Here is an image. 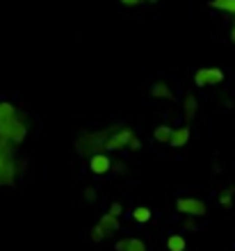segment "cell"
<instances>
[{"label": "cell", "instance_id": "cell-1", "mask_svg": "<svg viewBox=\"0 0 235 251\" xmlns=\"http://www.w3.org/2000/svg\"><path fill=\"white\" fill-rule=\"evenodd\" d=\"M224 82V71L217 66H206L194 73V85L196 87H215Z\"/></svg>", "mask_w": 235, "mask_h": 251}, {"label": "cell", "instance_id": "cell-2", "mask_svg": "<svg viewBox=\"0 0 235 251\" xmlns=\"http://www.w3.org/2000/svg\"><path fill=\"white\" fill-rule=\"evenodd\" d=\"M176 210L185 217H203L206 215V203H203L201 199H194V197H183L176 201Z\"/></svg>", "mask_w": 235, "mask_h": 251}, {"label": "cell", "instance_id": "cell-3", "mask_svg": "<svg viewBox=\"0 0 235 251\" xmlns=\"http://www.w3.org/2000/svg\"><path fill=\"white\" fill-rule=\"evenodd\" d=\"M26 137H27V126H26V121H21L19 117L9 124V128L5 130V135H0V139L12 142V144H21Z\"/></svg>", "mask_w": 235, "mask_h": 251}, {"label": "cell", "instance_id": "cell-4", "mask_svg": "<svg viewBox=\"0 0 235 251\" xmlns=\"http://www.w3.org/2000/svg\"><path fill=\"white\" fill-rule=\"evenodd\" d=\"M112 158L107 153H92L89 155V172L96 174V176H105V174L112 169Z\"/></svg>", "mask_w": 235, "mask_h": 251}, {"label": "cell", "instance_id": "cell-5", "mask_svg": "<svg viewBox=\"0 0 235 251\" xmlns=\"http://www.w3.org/2000/svg\"><path fill=\"white\" fill-rule=\"evenodd\" d=\"M135 137V132L132 130H119V132H114V135H110L107 137V142H105V149L107 151H121V149H126V146L131 144V139Z\"/></svg>", "mask_w": 235, "mask_h": 251}, {"label": "cell", "instance_id": "cell-6", "mask_svg": "<svg viewBox=\"0 0 235 251\" xmlns=\"http://www.w3.org/2000/svg\"><path fill=\"white\" fill-rule=\"evenodd\" d=\"M98 228L103 231L105 238H112V235L119 233V228H121V219L114 217V215H110V212H105L103 217L98 219Z\"/></svg>", "mask_w": 235, "mask_h": 251}, {"label": "cell", "instance_id": "cell-7", "mask_svg": "<svg viewBox=\"0 0 235 251\" xmlns=\"http://www.w3.org/2000/svg\"><path fill=\"white\" fill-rule=\"evenodd\" d=\"M14 119H16V107L9 100H0V135H5Z\"/></svg>", "mask_w": 235, "mask_h": 251}, {"label": "cell", "instance_id": "cell-8", "mask_svg": "<svg viewBox=\"0 0 235 251\" xmlns=\"http://www.w3.org/2000/svg\"><path fill=\"white\" fill-rule=\"evenodd\" d=\"M196 107H199V100H196L194 94H185L183 103H181V110H183L185 121H192L196 117Z\"/></svg>", "mask_w": 235, "mask_h": 251}, {"label": "cell", "instance_id": "cell-9", "mask_svg": "<svg viewBox=\"0 0 235 251\" xmlns=\"http://www.w3.org/2000/svg\"><path fill=\"white\" fill-rule=\"evenodd\" d=\"M189 126H178V128H174V132H171V142L169 146H174V149H181V146H185L189 142Z\"/></svg>", "mask_w": 235, "mask_h": 251}, {"label": "cell", "instance_id": "cell-10", "mask_svg": "<svg viewBox=\"0 0 235 251\" xmlns=\"http://www.w3.org/2000/svg\"><path fill=\"white\" fill-rule=\"evenodd\" d=\"M151 96L153 99H174V92H171V85L167 80H157L151 87Z\"/></svg>", "mask_w": 235, "mask_h": 251}, {"label": "cell", "instance_id": "cell-11", "mask_svg": "<svg viewBox=\"0 0 235 251\" xmlns=\"http://www.w3.org/2000/svg\"><path fill=\"white\" fill-rule=\"evenodd\" d=\"M187 242H185V235L181 233H171L169 238H167V251H185Z\"/></svg>", "mask_w": 235, "mask_h": 251}, {"label": "cell", "instance_id": "cell-12", "mask_svg": "<svg viewBox=\"0 0 235 251\" xmlns=\"http://www.w3.org/2000/svg\"><path fill=\"white\" fill-rule=\"evenodd\" d=\"M132 219H135L137 224H149L151 219H153V212H151V208H146V205H137V208H132Z\"/></svg>", "mask_w": 235, "mask_h": 251}, {"label": "cell", "instance_id": "cell-13", "mask_svg": "<svg viewBox=\"0 0 235 251\" xmlns=\"http://www.w3.org/2000/svg\"><path fill=\"white\" fill-rule=\"evenodd\" d=\"M171 132H174V128H169V126H157L156 130H153V139H156L157 144H169Z\"/></svg>", "mask_w": 235, "mask_h": 251}, {"label": "cell", "instance_id": "cell-14", "mask_svg": "<svg viewBox=\"0 0 235 251\" xmlns=\"http://www.w3.org/2000/svg\"><path fill=\"white\" fill-rule=\"evenodd\" d=\"M124 251H149V249H146V245H144V240H139V238H126Z\"/></svg>", "mask_w": 235, "mask_h": 251}, {"label": "cell", "instance_id": "cell-15", "mask_svg": "<svg viewBox=\"0 0 235 251\" xmlns=\"http://www.w3.org/2000/svg\"><path fill=\"white\" fill-rule=\"evenodd\" d=\"M210 5L215 9H224V12L235 14V0H210Z\"/></svg>", "mask_w": 235, "mask_h": 251}, {"label": "cell", "instance_id": "cell-16", "mask_svg": "<svg viewBox=\"0 0 235 251\" xmlns=\"http://www.w3.org/2000/svg\"><path fill=\"white\" fill-rule=\"evenodd\" d=\"M233 194H235L233 187H229V190H224L222 194H219V203H222L224 208H229V205L233 203Z\"/></svg>", "mask_w": 235, "mask_h": 251}, {"label": "cell", "instance_id": "cell-17", "mask_svg": "<svg viewBox=\"0 0 235 251\" xmlns=\"http://www.w3.org/2000/svg\"><path fill=\"white\" fill-rule=\"evenodd\" d=\"M89 235H92V240H94V242H103V240H105V235H103V231L98 228V224L94 226L92 231H89Z\"/></svg>", "mask_w": 235, "mask_h": 251}, {"label": "cell", "instance_id": "cell-18", "mask_svg": "<svg viewBox=\"0 0 235 251\" xmlns=\"http://www.w3.org/2000/svg\"><path fill=\"white\" fill-rule=\"evenodd\" d=\"M107 212H110V215H114V217H121V212H124V205H121V203H110Z\"/></svg>", "mask_w": 235, "mask_h": 251}, {"label": "cell", "instance_id": "cell-19", "mask_svg": "<svg viewBox=\"0 0 235 251\" xmlns=\"http://www.w3.org/2000/svg\"><path fill=\"white\" fill-rule=\"evenodd\" d=\"M96 199V187H85V201H94Z\"/></svg>", "mask_w": 235, "mask_h": 251}, {"label": "cell", "instance_id": "cell-20", "mask_svg": "<svg viewBox=\"0 0 235 251\" xmlns=\"http://www.w3.org/2000/svg\"><path fill=\"white\" fill-rule=\"evenodd\" d=\"M196 217H185V222H183V226L187 228V231H192V228H196V222H194Z\"/></svg>", "mask_w": 235, "mask_h": 251}, {"label": "cell", "instance_id": "cell-21", "mask_svg": "<svg viewBox=\"0 0 235 251\" xmlns=\"http://www.w3.org/2000/svg\"><path fill=\"white\" fill-rule=\"evenodd\" d=\"M128 149H131V151H139V149H142V142H139L137 137H132L131 144H128Z\"/></svg>", "mask_w": 235, "mask_h": 251}, {"label": "cell", "instance_id": "cell-22", "mask_svg": "<svg viewBox=\"0 0 235 251\" xmlns=\"http://www.w3.org/2000/svg\"><path fill=\"white\" fill-rule=\"evenodd\" d=\"M121 2H124V5H139V2H142V0H121Z\"/></svg>", "mask_w": 235, "mask_h": 251}, {"label": "cell", "instance_id": "cell-23", "mask_svg": "<svg viewBox=\"0 0 235 251\" xmlns=\"http://www.w3.org/2000/svg\"><path fill=\"white\" fill-rule=\"evenodd\" d=\"M231 41H233V44H235V25L231 27Z\"/></svg>", "mask_w": 235, "mask_h": 251}, {"label": "cell", "instance_id": "cell-24", "mask_svg": "<svg viewBox=\"0 0 235 251\" xmlns=\"http://www.w3.org/2000/svg\"><path fill=\"white\" fill-rule=\"evenodd\" d=\"M146 2H157V0H146Z\"/></svg>", "mask_w": 235, "mask_h": 251}]
</instances>
